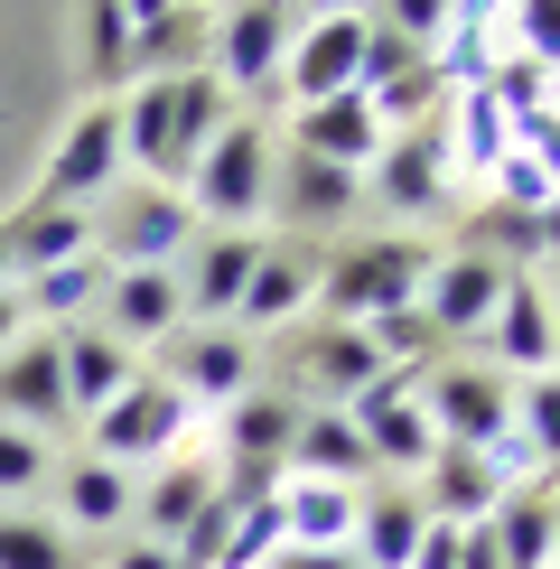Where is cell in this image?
<instances>
[{"label":"cell","instance_id":"cell-1","mask_svg":"<svg viewBox=\"0 0 560 569\" xmlns=\"http://www.w3.org/2000/svg\"><path fill=\"white\" fill-rule=\"evenodd\" d=\"M271 159H280V140L262 112H233V122L206 140V159L187 169V216L197 224H216V233H262L271 216Z\"/></svg>","mask_w":560,"mask_h":569},{"label":"cell","instance_id":"cell-2","mask_svg":"<svg viewBox=\"0 0 560 569\" xmlns=\"http://www.w3.org/2000/svg\"><path fill=\"white\" fill-rule=\"evenodd\" d=\"M420 280H430V252H420L411 233L346 243L337 262H318V318H327V327H373L383 308H411Z\"/></svg>","mask_w":560,"mask_h":569},{"label":"cell","instance_id":"cell-3","mask_svg":"<svg viewBox=\"0 0 560 569\" xmlns=\"http://www.w3.org/2000/svg\"><path fill=\"white\" fill-rule=\"evenodd\" d=\"M197 243V216H187L178 187H150V178H122L93 216V262L103 271H178V252Z\"/></svg>","mask_w":560,"mask_h":569},{"label":"cell","instance_id":"cell-4","mask_svg":"<svg viewBox=\"0 0 560 569\" xmlns=\"http://www.w3.org/2000/svg\"><path fill=\"white\" fill-rule=\"evenodd\" d=\"M187 420H197V411H187V392L169 383V373H131V383L84 420V458H103V467H159V458L187 448Z\"/></svg>","mask_w":560,"mask_h":569},{"label":"cell","instance_id":"cell-5","mask_svg":"<svg viewBox=\"0 0 560 569\" xmlns=\"http://www.w3.org/2000/svg\"><path fill=\"white\" fill-rule=\"evenodd\" d=\"M290 38H299V10L290 0H224V19H216V76L224 93H252L262 103V122H271V103H280V66H290Z\"/></svg>","mask_w":560,"mask_h":569},{"label":"cell","instance_id":"cell-6","mask_svg":"<svg viewBox=\"0 0 560 569\" xmlns=\"http://www.w3.org/2000/svg\"><path fill=\"white\" fill-rule=\"evenodd\" d=\"M420 411H430L439 448H486V439L513 430V383L486 373V365H449V355H439V365L420 373Z\"/></svg>","mask_w":560,"mask_h":569},{"label":"cell","instance_id":"cell-7","mask_svg":"<svg viewBox=\"0 0 560 569\" xmlns=\"http://www.w3.org/2000/svg\"><path fill=\"white\" fill-rule=\"evenodd\" d=\"M112 187H122V103H84L76 131H66L57 159H47L38 197L47 206H84V216H93V197H112Z\"/></svg>","mask_w":560,"mask_h":569},{"label":"cell","instance_id":"cell-8","mask_svg":"<svg viewBox=\"0 0 560 569\" xmlns=\"http://www.w3.org/2000/svg\"><path fill=\"white\" fill-rule=\"evenodd\" d=\"M290 430H299V401L290 392H243L224 420V495H271L280 486V458H290Z\"/></svg>","mask_w":560,"mask_h":569},{"label":"cell","instance_id":"cell-9","mask_svg":"<svg viewBox=\"0 0 560 569\" xmlns=\"http://www.w3.org/2000/svg\"><path fill=\"white\" fill-rule=\"evenodd\" d=\"M504 280L513 271H496L486 252H430V280H420V318L439 327V346H467V337H486V318H496V299H504Z\"/></svg>","mask_w":560,"mask_h":569},{"label":"cell","instance_id":"cell-10","mask_svg":"<svg viewBox=\"0 0 560 569\" xmlns=\"http://www.w3.org/2000/svg\"><path fill=\"white\" fill-rule=\"evenodd\" d=\"M252 373H262V355H252V337H233V327H178L169 337V383L187 392V411L243 401Z\"/></svg>","mask_w":560,"mask_h":569},{"label":"cell","instance_id":"cell-11","mask_svg":"<svg viewBox=\"0 0 560 569\" xmlns=\"http://www.w3.org/2000/svg\"><path fill=\"white\" fill-rule=\"evenodd\" d=\"M309 308H318V252L309 243H262L243 299H233V337H280V327H299Z\"/></svg>","mask_w":560,"mask_h":569},{"label":"cell","instance_id":"cell-12","mask_svg":"<svg viewBox=\"0 0 560 569\" xmlns=\"http://www.w3.org/2000/svg\"><path fill=\"white\" fill-rule=\"evenodd\" d=\"M290 103H327V93H364V19H299L290 66H280Z\"/></svg>","mask_w":560,"mask_h":569},{"label":"cell","instance_id":"cell-13","mask_svg":"<svg viewBox=\"0 0 560 569\" xmlns=\"http://www.w3.org/2000/svg\"><path fill=\"white\" fill-rule=\"evenodd\" d=\"M364 197L383 206V216H430V206L449 197V140H439L430 122L392 131L383 150H373V169H364Z\"/></svg>","mask_w":560,"mask_h":569},{"label":"cell","instance_id":"cell-14","mask_svg":"<svg viewBox=\"0 0 560 569\" xmlns=\"http://www.w3.org/2000/svg\"><path fill=\"white\" fill-rule=\"evenodd\" d=\"M373 373H383V355L364 346V327H309L290 346V392H309V411H346Z\"/></svg>","mask_w":560,"mask_h":569},{"label":"cell","instance_id":"cell-15","mask_svg":"<svg viewBox=\"0 0 560 569\" xmlns=\"http://www.w3.org/2000/svg\"><path fill=\"white\" fill-rule=\"evenodd\" d=\"M103 337L112 346H169L178 327H187V290H178V271H103Z\"/></svg>","mask_w":560,"mask_h":569},{"label":"cell","instance_id":"cell-16","mask_svg":"<svg viewBox=\"0 0 560 569\" xmlns=\"http://www.w3.org/2000/svg\"><path fill=\"white\" fill-rule=\"evenodd\" d=\"M252 262H262V233H206V243L178 252V290L197 327H233V299H243Z\"/></svg>","mask_w":560,"mask_h":569},{"label":"cell","instance_id":"cell-17","mask_svg":"<svg viewBox=\"0 0 560 569\" xmlns=\"http://www.w3.org/2000/svg\"><path fill=\"white\" fill-rule=\"evenodd\" d=\"M216 505H224V467L216 458H187V448H178V458H159V477L131 495V513L150 523L140 541H178L187 523H206Z\"/></svg>","mask_w":560,"mask_h":569},{"label":"cell","instance_id":"cell-18","mask_svg":"<svg viewBox=\"0 0 560 569\" xmlns=\"http://www.w3.org/2000/svg\"><path fill=\"white\" fill-rule=\"evenodd\" d=\"M356 206H364L356 169H327V159L280 140V159H271V216L280 224H337V216H356Z\"/></svg>","mask_w":560,"mask_h":569},{"label":"cell","instance_id":"cell-19","mask_svg":"<svg viewBox=\"0 0 560 569\" xmlns=\"http://www.w3.org/2000/svg\"><path fill=\"white\" fill-rule=\"evenodd\" d=\"M290 150L327 159V169H373V150H383V122H373L364 93H327V103H299L290 112Z\"/></svg>","mask_w":560,"mask_h":569},{"label":"cell","instance_id":"cell-20","mask_svg":"<svg viewBox=\"0 0 560 569\" xmlns=\"http://www.w3.org/2000/svg\"><path fill=\"white\" fill-rule=\"evenodd\" d=\"M486 355H496L504 373H551V365H560V327H551L542 280H523V271L504 280L496 318H486Z\"/></svg>","mask_w":560,"mask_h":569},{"label":"cell","instance_id":"cell-21","mask_svg":"<svg viewBox=\"0 0 560 569\" xmlns=\"http://www.w3.org/2000/svg\"><path fill=\"white\" fill-rule=\"evenodd\" d=\"M0 420H19V430H66V373H57V337H19L0 355Z\"/></svg>","mask_w":560,"mask_h":569},{"label":"cell","instance_id":"cell-22","mask_svg":"<svg viewBox=\"0 0 560 569\" xmlns=\"http://www.w3.org/2000/svg\"><path fill=\"white\" fill-rule=\"evenodd\" d=\"M57 373H66V411L93 420V411H103V401L122 392L140 365H131V346H112L103 327L84 318V327H57Z\"/></svg>","mask_w":560,"mask_h":569},{"label":"cell","instance_id":"cell-23","mask_svg":"<svg viewBox=\"0 0 560 569\" xmlns=\"http://www.w3.org/2000/svg\"><path fill=\"white\" fill-rule=\"evenodd\" d=\"M0 243H10V271L29 280V271H57V262H76V252H93V216H84V206L29 197L10 224H0Z\"/></svg>","mask_w":560,"mask_h":569},{"label":"cell","instance_id":"cell-24","mask_svg":"<svg viewBox=\"0 0 560 569\" xmlns=\"http://www.w3.org/2000/svg\"><path fill=\"white\" fill-rule=\"evenodd\" d=\"M290 477H318V486H364L373 477V448H364V430L346 411H299V430H290Z\"/></svg>","mask_w":560,"mask_h":569},{"label":"cell","instance_id":"cell-25","mask_svg":"<svg viewBox=\"0 0 560 569\" xmlns=\"http://www.w3.org/2000/svg\"><path fill=\"white\" fill-rule=\"evenodd\" d=\"M356 486H318V477H280V541L290 551H346L356 541Z\"/></svg>","mask_w":560,"mask_h":569},{"label":"cell","instance_id":"cell-26","mask_svg":"<svg viewBox=\"0 0 560 569\" xmlns=\"http://www.w3.org/2000/svg\"><path fill=\"white\" fill-rule=\"evenodd\" d=\"M486 532H496V560H504V569H551V551H560V495H551V477L496 495Z\"/></svg>","mask_w":560,"mask_h":569},{"label":"cell","instance_id":"cell-27","mask_svg":"<svg viewBox=\"0 0 560 569\" xmlns=\"http://www.w3.org/2000/svg\"><path fill=\"white\" fill-rule=\"evenodd\" d=\"M411 495H420L430 523H486V513H496V477H486L477 448H439V458L411 477Z\"/></svg>","mask_w":560,"mask_h":569},{"label":"cell","instance_id":"cell-28","mask_svg":"<svg viewBox=\"0 0 560 569\" xmlns=\"http://www.w3.org/2000/svg\"><path fill=\"white\" fill-rule=\"evenodd\" d=\"M420 523H430L420 495L411 486H383V495H364V505H356V541H346V551H356V569H411Z\"/></svg>","mask_w":560,"mask_h":569},{"label":"cell","instance_id":"cell-29","mask_svg":"<svg viewBox=\"0 0 560 569\" xmlns=\"http://www.w3.org/2000/svg\"><path fill=\"white\" fill-rule=\"evenodd\" d=\"M131 467H103V458H76V467H57V523L66 532H103V523H122L131 513Z\"/></svg>","mask_w":560,"mask_h":569},{"label":"cell","instance_id":"cell-30","mask_svg":"<svg viewBox=\"0 0 560 569\" xmlns=\"http://www.w3.org/2000/svg\"><path fill=\"white\" fill-rule=\"evenodd\" d=\"M93 299H103V262H93V252H76V262L19 280V318H29V327H84Z\"/></svg>","mask_w":560,"mask_h":569},{"label":"cell","instance_id":"cell-31","mask_svg":"<svg viewBox=\"0 0 560 569\" xmlns=\"http://www.w3.org/2000/svg\"><path fill=\"white\" fill-rule=\"evenodd\" d=\"M504 150H513V122L496 112V93H486V84H467V93H458V140H449V169L486 178Z\"/></svg>","mask_w":560,"mask_h":569},{"label":"cell","instance_id":"cell-32","mask_svg":"<svg viewBox=\"0 0 560 569\" xmlns=\"http://www.w3.org/2000/svg\"><path fill=\"white\" fill-rule=\"evenodd\" d=\"M0 569H76V541H66V523L0 505Z\"/></svg>","mask_w":560,"mask_h":569},{"label":"cell","instance_id":"cell-33","mask_svg":"<svg viewBox=\"0 0 560 569\" xmlns=\"http://www.w3.org/2000/svg\"><path fill=\"white\" fill-rule=\"evenodd\" d=\"M84 76L93 84H131V19H122V0H84Z\"/></svg>","mask_w":560,"mask_h":569},{"label":"cell","instance_id":"cell-34","mask_svg":"<svg viewBox=\"0 0 560 569\" xmlns=\"http://www.w3.org/2000/svg\"><path fill=\"white\" fill-rule=\"evenodd\" d=\"M513 430H523L532 458L560 477V373H523V383H513Z\"/></svg>","mask_w":560,"mask_h":569},{"label":"cell","instance_id":"cell-35","mask_svg":"<svg viewBox=\"0 0 560 569\" xmlns=\"http://www.w3.org/2000/svg\"><path fill=\"white\" fill-rule=\"evenodd\" d=\"M47 477H57V448L38 430H19V420H0V505H10V495H38Z\"/></svg>","mask_w":560,"mask_h":569},{"label":"cell","instance_id":"cell-36","mask_svg":"<svg viewBox=\"0 0 560 569\" xmlns=\"http://www.w3.org/2000/svg\"><path fill=\"white\" fill-rule=\"evenodd\" d=\"M449 10H458V0H373V29H392V38H402V47H420V57H430V47L439 38H449Z\"/></svg>","mask_w":560,"mask_h":569},{"label":"cell","instance_id":"cell-37","mask_svg":"<svg viewBox=\"0 0 560 569\" xmlns=\"http://www.w3.org/2000/svg\"><path fill=\"white\" fill-rule=\"evenodd\" d=\"M504 29H513V47H523L532 66H551V76H560V0H513Z\"/></svg>","mask_w":560,"mask_h":569},{"label":"cell","instance_id":"cell-38","mask_svg":"<svg viewBox=\"0 0 560 569\" xmlns=\"http://www.w3.org/2000/svg\"><path fill=\"white\" fill-rule=\"evenodd\" d=\"M513 150H523L532 169L551 178V197H560V103H551V112H532V122H513Z\"/></svg>","mask_w":560,"mask_h":569},{"label":"cell","instance_id":"cell-39","mask_svg":"<svg viewBox=\"0 0 560 569\" xmlns=\"http://www.w3.org/2000/svg\"><path fill=\"white\" fill-rule=\"evenodd\" d=\"M411 569H458V523H420V541H411Z\"/></svg>","mask_w":560,"mask_h":569},{"label":"cell","instance_id":"cell-40","mask_svg":"<svg viewBox=\"0 0 560 569\" xmlns=\"http://www.w3.org/2000/svg\"><path fill=\"white\" fill-rule=\"evenodd\" d=\"M112 569H178V551H169V541H122Z\"/></svg>","mask_w":560,"mask_h":569},{"label":"cell","instance_id":"cell-41","mask_svg":"<svg viewBox=\"0 0 560 569\" xmlns=\"http://www.w3.org/2000/svg\"><path fill=\"white\" fill-rule=\"evenodd\" d=\"M271 569H356V551H290V541H280Z\"/></svg>","mask_w":560,"mask_h":569},{"label":"cell","instance_id":"cell-42","mask_svg":"<svg viewBox=\"0 0 560 569\" xmlns=\"http://www.w3.org/2000/svg\"><path fill=\"white\" fill-rule=\"evenodd\" d=\"M19 337H29V318H19V280H10V290H0V355H10Z\"/></svg>","mask_w":560,"mask_h":569},{"label":"cell","instance_id":"cell-43","mask_svg":"<svg viewBox=\"0 0 560 569\" xmlns=\"http://www.w3.org/2000/svg\"><path fill=\"white\" fill-rule=\"evenodd\" d=\"M290 10H299V19H364L373 0H290Z\"/></svg>","mask_w":560,"mask_h":569},{"label":"cell","instance_id":"cell-44","mask_svg":"<svg viewBox=\"0 0 560 569\" xmlns=\"http://www.w3.org/2000/svg\"><path fill=\"white\" fill-rule=\"evenodd\" d=\"M169 10H178V0H122V19H131V38H140V29H159V19H169Z\"/></svg>","mask_w":560,"mask_h":569},{"label":"cell","instance_id":"cell-45","mask_svg":"<svg viewBox=\"0 0 560 569\" xmlns=\"http://www.w3.org/2000/svg\"><path fill=\"white\" fill-rule=\"evenodd\" d=\"M532 233H542V252H560V197L542 206V216H532Z\"/></svg>","mask_w":560,"mask_h":569},{"label":"cell","instance_id":"cell-46","mask_svg":"<svg viewBox=\"0 0 560 569\" xmlns=\"http://www.w3.org/2000/svg\"><path fill=\"white\" fill-rule=\"evenodd\" d=\"M10 280H19V271H10V243H0V290H10Z\"/></svg>","mask_w":560,"mask_h":569},{"label":"cell","instance_id":"cell-47","mask_svg":"<svg viewBox=\"0 0 560 569\" xmlns=\"http://www.w3.org/2000/svg\"><path fill=\"white\" fill-rule=\"evenodd\" d=\"M178 10H224V0H178Z\"/></svg>","mask_w":560,"mask_h":569},{"label":"cell","instance_id":"cell-48","mask_svg":"<svg viewBox=\"0 0 560 569\" xmlns=\"http://www.w3.org/2000/svg\"><path fill=\"white\" fill-rule=\"evenodd\" d=\"M542 299H551V327H560V290H542Z\"/></svg>","mask_w":560,"mask_h":569},{"label":"cell","instance_id":"cell-49","mask_svg":"<svg viewBox=\"0 0 560 569\" xmlns=\"http://www.w3.org/2000/svg\"><path fill=\"white\" fill-rule=\"evenodd\" d=\"M551 569H560V551H551Z\"/></svg>","mask_w":560,"mask_h":569}]
</instances>
